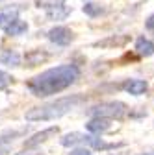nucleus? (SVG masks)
<instances>
[{"label":"nucleus","mask_w":154,"mask_h":155,"mask_svg":"<svg viewBox=\"0 0 154 155\" xmlns=\"http://www.w3.org/2000/svg\"><path fill=\"white\" fill-rule=\"evenodd\" d=\"M65 0H39V8H52V6H58V4H63Z\"/></svg>","instance_id":"18"},{"label":"nucleus","mask_w":154,"mask_h":155,"mask_svg":"<svg viewBox=\"0 0 154 155\" xmlns=\"http://www.w3.org/2000/svg\"><path fill=\"white\" fill-rule=\"evenodd\" d=\"M19 11H21V8H8L4 11H0V28L4 30L11 21H15L19 17Z\"/></svg>","instance_id":"14"},{"label":"nucleus","mask_w":154,"mask_h":155,"mask_svg":"<svg viewBox=\"0 0 154 155\" xmlns=\"http://www.w3.org/2000/svg\"><path fill=\"white\" fill-rule=\"evenodd\" d=\"M82 11L87 15V17H99V15H102V13H106V8L104 6H100V4H91V2H87L84 8H82Z\"/></svg>","instance_id":"15"},{"label":"nucleus","mask_w":154,"mask_h":155,"mask_svg":"<svg viewBox=\"0 0 154 155\" xmlns=\"http://www.w3.org/2000/svg\"><path fill=\"white\" fill-rule=\"evenodd\" d=\"M11 80L13 78L8 74V72H4V70H0V91H4V89H8V85L11 83Z\"/></svg>","instance_id":"17"},{"label":"nucleus","mask_w":154,"mask_h":155,"mask_svg":"<svg viewBox=\"0 0 154 155\" xmlns=\"http://www.w3.org/2000/svg\"><path fill=\"white\" fill-rule=\"evenodd\" d=\"M24 59H26L28 67H35V65H41L43 61H47L48 59V54H45L43 50H32V52L26 54Z\"/></svg>","instance_id":"11"},{"label":"nucleus","mask_w":154,"mask_h":155,"mask_svg":"<svg viewBox=\"0 0 154 155\" xmlns=\"http://www.w3.org/2000/svg\"><path fill=\"white\" fill-rule=\"evenodd\" d=\"M69 155H91V151H89V150H86V148H74Z\"/></svg>","instance_id":"19"},{"label":"nucleus","mask_w":154,"mask_h":155,"mask_svg":"<svg viewBox=\"0 0 154 155\" xmlns=\"http://www.w3.org/2000/svg\"><path fill=\"white\" fill-rule=\"evenodd\" d=\"M139 155H154V151H145V153H139Z\"/></svg>","instance_id":"22"},{"label":"nucleus","mask_w":154,"mask_h":155,"mask_svg":"<svg viewBox=\"0 0 154 155\" xmlns=\"http://www.w3.org/2000/svg\"><path fill=\"white\" fill-rule=\"evenodd\" d=\"M86 129L93 135H99L110 129V118H100V116H91V120L86 124Z\"/></svg>","instance_id":"7"},{"label":"nucleus","mask_w":154,"mask_h":155,"mask_svg":"<svg viewBox=\"0 0 154 155\" xmlns=\"http://www.w3.org/2000/svg\"><path fill=\"white\" fill-rule=\"evenodd\" d=\"M123 89H124L128 94H132V96H141V94H145V92L149 91V83H147L145 80H136V78H130V80L124 81Z\"/></svg>","instance_id":"6"},{"label":"nucleus","mask_w":154,"mask_h":155,"mask_svg":"<svg viewBox=\"0 0 154 155\" xmlns=\"http://www.w3.org/2000/svg\"><path fill=\"white\" fill-rule=\"evenodd\" d=\"M126 113H128L126 104L117 102V100L97 104V105H93V107L87 111L89 116H100V118H110V120H111V118H123Z\"/></svg>","instance_id":"3"},{"label":"nucleus","mask_w":154,"mask_h":155,"mask_svg":"<svg viewBox=\"0 0 154 155\" xmlns=\"http://www.w3.org/2000/svg\"><path fill=\"white\" fill-rule=\"evenodd\" d=\"M136 52L139 55H143V57H150V55H154V43L149 41V39H145V37H138Z\"/></svg>","instance_id":"10"},{"label":"nucleus","mask_w":154,"mask_h":155,"mask_svg":"<svg viewBox=\"0 0 154 155\" xmlns=\"http://www.w3.org/2000/svg\"><path fill=\"white\" fill-rule=\"evenodd\" d=\"M17 155H37V153H33V151H21V153H17Z\"/></svg>","instance_id":"21"},{"label":"nucleus","mask_w":154,"mask_h":155,"mask_svg":"<svg viewBox=\"0 0 154 155\" xmlns=\"http://www.w3.org/2000/svg\"><path fill=\"white\" fill-rule=\"evenodd\" d=\"M58 133H60V127H48V129H43V131H39V133L32 135V137H30L28 140H24V148H26V150L35 148V146H39V144L47 142L48 139L56 137Z\"/></svg>","instance_id":"5"},{"label":"nucleus","mask_w":154,"mask_h":155,"mask_svg":"<svg viewBox=\"0 0 154 155\" xmlns=\"http://www.w3.org/2000/svg\"><path fill=\"white\" fill-rule=\"evenodd\" d=\"M0 63L6 67H19L21 65V55L15 50H4L2 55H0Z\"/></svg>","instance_id":"12"},{"label":"nucleus","mask_w":154,"mask_h":155,"mask_svg":"<svg viewBox=\"0 0 154 155\" xmlns=\"http://www.w3.org/2000/svg\"><path fill=\"white\" fill-rule=\"evenodd\" d=\"M86 102V96L82 94H71L65 98H58L54 102H48L45 105L39 107H32L26 111L24 118L28 122H47V120H58L65 116L67 113H71L74 107H78L80 104Z\"/></svg>","instance_id":"2"},{"label":"nucleus","mask_w":154,"mask_h":155,"mask_svg":"<svg viewBox=\"0 0 154 155\" xmlns=\"http://www.w3.org/2000/svg\"><path fill=\"white\" fill-rule=\"evenodd\" d=\"M128 41V37H121V39H108V41H102V43H95V46H108V45H124Z\"/></svg>","instance_id":"16"},{"label":"nucleus","mask_w":154,"mask_h":155,"mask_svg":"<svg viewBox=\"0 0 154 155\" xmlns=\"http://www.w3.org/2000/svg\"><path fill=\"white\" fill-rule=\"evenodd\" d=\"M61 146H76V144H84L86 142V135L84 133H78V131H72L65 137H61ZM86 146V144H84Z\"/></svg>","instance_id":"13"},{"label":"nucleus","mask_w":154,"mask_h":155,"mask_svg":"<svg viewBox=\"0 0 154 155\" xmlns=\"http://www.w3.org/2000/svg\"><path fill=\"white\" fill-rule=\"evenodd\" d=\"M78 78H80V68L72 63H67V65H58L54 68H48L39 76L32 78L26 83V87L37 98H47V96L69 89L71 85L78 81Z\"/></svg>","instance_id":"1"},{"label":"nucleus","mask_w":154,"mask_h":155,"mask_svg":"<svg viewBox=\"0 0 154 155\" xmlns=\"http://www.w3.org/2000/svg\"><path fill=\"white\" fill-rule=\"evenodd\" d=\"M47 35H48V41H52L58 46H67L74 41V33L67 26H54Z\"/></svg>","instance_id":"4"},{"label":"nucleus","mask_w":154,"mask_h":155,"mask_svg":"<svg viewBox=\"0 0 154 155\" xmlns=\"http://www.w3.org/2000/svg\"><path fill=\"white\" fill-rule=\"evenodd\" d=\"M4 31H6V35H9V37L23 35V33L28 31V22H26V21H21V18L17 17L15 21H11V22L4 28Z\"/></svg>","instance_id":"9"},{"label":"nucleus","mask_w":154,"mask_h":155,"mask_svg":"<svg viewBox=\"0 0 154 155\" xmlns=\"http://www.w3.org/2000/svg\"><path fill=\"white\" fill-rule=\"evenodd\" d=\"M71 15V8L65 4H58L52 8H47V18L48 21H63Z\"/></svg>","instance_id":"8"},{"label":"nucleus","mask_w":154,"mask_h":155,"mask_svg":"<svg viewBox=\"0 0 154 155\" xmlns=\"http://www.w3.org/2000/svg\"><path fill=\"white\" fill-rule=\"evenodd\" d=\"M145 28H147L149 31H154V15H150L147 21H145Z\"/></svg>","instance_id":"20"}]
</instances>
